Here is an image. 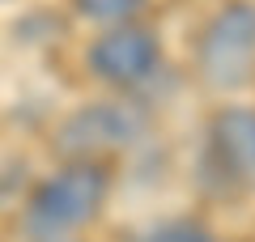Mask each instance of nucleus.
Returning a JSON list of instances; mask_svg holds the SVG:
<instances>
[{"label":"nucleus","instance_id":"nucleus-1","mask_svg":"<svg viewBox=\"0 0 255 242\" xmlns=\"http://www.w3.org/2000/svg\"><path fill=\"white\" fill-rule=\"evenodd\" d=\"M111 191V174L98 161H68L64 170L43 179L26 204V230L38 242H55L64 234L81 230L102 213Z\"/></svg>","mask_w":255,"mask_h":242},{"label":"nucleus","instance_id":"nucleus-2","mask_svg":"<svg viewBox=\"0 0 255 242\" xmlns=\"http://www.w3.org/2000/svg\"><path fill=\"white\" fill-rule=\"evenodd\" d=\"M196 72L213 94H238L255 81V0H230L204 21Z\"/></svg>","mask_w":255,"mask_h":242},{"label":"nucleus","instance_id":"nucleus-3","mask_svg":"<svg viewBox=\"0 0 255 242\" xmlns=\"http://www.w3.org/2000/svg\"><path fill=\"white\" fill-rule=\"evenodd\" d=\"M149 132V115L132 98H107L77 107L55 132V153L68 161H98L102 153L132 149Z\"/></svg>","mask_w":255,"mask_h":242},{"label":"nucleus","instance_id":"nucleus-4","mask_svg":"<svg viewBox=\"0 0 255 242\" xmlns=\"http://www.w3.org/2000/svg\"><path fill=\"white\" fill-rule=\"evenodd\" d=\"M85 64L98 81L115 85V90H140L162 68V43L153 30L124 21V26H111L107 34L94 38L85 51Z\"/></svg>","mask_w":255,"mask_h":242},{"label":"nucleus","instance_id":"nucleus-5","mask_svg":"<svg viewBox=\"0 0 255 242\" xmlns=\"http://www.w3.org/2000/svg\"><path fill=\"white\" fill-rule=\"evenodd\" d=\"M209 149L213 161L234 183L255 187V111L251 107H226L209 119Z\"/></svg>","mask_w":255,"mask_h":242},{"label":"nucleus","instance_id":"nucleus-6","mask_svg":"<svg viewBox=\"0 0 255 242\" xmlns=\"http://www.w3.org/2000/svg\"><path fill=\"white\" fill-rule=\"evenodd\" d=\"M149 0H73L77 17L98 21V26H124V21L140 17Z\"/></svg>","mask_w":255,"mask_h":242},{"label":"nucleus","instance_id":"nucleus-7","mask_svg":"<svg viewBox=\"0 0 255 242\" xmlns=\"http://www.w3.org/2000/svg\"><path fill=\"white\" fill-rule=\"evenodd\" d=\"M136 242H217L204 225H191V221H166V225H153L145 230Z\"/></svg>","mask_w":255,"mask_h":242}]
</instances>
